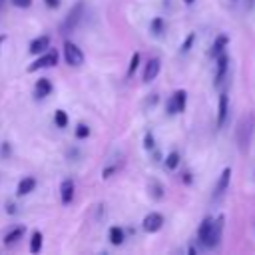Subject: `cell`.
Returning a JSON list of instances; mask_svg holds the SVG:
<instances>
[{
    "instance_id": "obj_1",
    "label": "cell",
    "mask_w": 255,
    "mask_h": 255,
    "mask_svg": "<svg viewBox=\"0 0 255 255\" xmlns=\"http://www.w3.org/2000/svg\"><path fill=\"white\" fill-rule=\"evenodd\" d=\"M223 221H225V217L219 215L217 219L205 217V219L199 223V229H197V241H199L205 249H213V247L219 245L221 231H223Z\"/></svg>"
},
{
    "instance_id": "obj_2",
    "label": "cell",
    "mask_w": 255,
    "mask_h": 255,
    "mask_svg": "<svg viewBox=\"0 0 255 255\" xmlns=\"http://www.w3.org/2000/svg\"><path fill=\"white\" fill-rule=\"evenodd\" d=\"M253 126H255V118L253 116H245L237 124V145H239L241 151H247V147H249Z\"/></svg>"
},
{
    "instance_id": "obj_3",
    "label": "cell",
    "mask_w": 255,
    "mask_h": 255,
    "mask_svg": "<svg viewBox=\"0 0 255 255\" xmlns=\"http://www.w3.org/2000/svg\"><path fill=\"white\" fill-rule=\"evenodd\" d=\"M84 10H86L84 2H76V4L70 8V12L66 14L64 22H62V26H60L62 34H70V32H74V30L78 28V24H80V20H82V16H84Z\"/></svg>"
},
{
    "instance_id": "obj_4",
    "label": "cell",
    "mask_w": 255,
    "mask_h": 255,
    "mask_svg": "<svg viewBox=\"0 0 255 255\" xmlns=\"http://www.w3.org/2000/svg\"><path fill=\"white\" fill-rule=\"evenodd\" d=\"M56 64H58V52L46 50V52L38 54V58L28 66V72H38V70H44V68H52Z\"/></svg>"
},
{
    "instance_id": "obj_5",
    "label": "cell",
    "mask_w": 255,
    "mask_h": 255,
    "mask_svg": "<svg viewBox=\"0 0 255 255\" xmlns=\"http://www.w3.org/2000/svg\"><path fill=\"white\" fill-rule=\"evenodd\" d=\"M185 106H187V92L185 90H175L171 94V98L167 100L165 110H167L169 116H175V114L185 112Z\"/></svg>"
},
{
    "instance_id": "obj_6",
    "label": "cell",
    "mask_w": 255,
    "mask_h": 255,
    "mask_svg": "<svg viewBox=\"0 0 255 255\" xmlns=\"http://www.w3.org/2000/svg\"><path fill=\"white\" fill-rule=\"evenodd\" d=\"M64 60H66L68 66L78 68V66L84 64V52H82L74 42L66 40V42H64Z\"/></svg>"
},
{
    "instance_id": "obj_7",
    "label": "cell",
    "mask_w": 255,
    "mask_h": 255,
    "mask_svg": "<svg viewBox=\"0 0 255 255\" xmlns=\"http://www.w3.org/2000/svg\"><path fill=\"white\" fill-rule=\"evenodd\" d=\"M227 70H229V56H227L225 52H221V54L215 58V80H213L215 88H219V86L223 84V80H225V76H227Z\"/></svg>"
},
{
    "instance_id": "obj_8",
    "label": "cell",
    "mask_w": 255,
    "mask_h": 255,
    "mask_svg": "<svg viewBox=\"0 0 255 255\" xmlns=\"http://www.w3.org/2000/svg\"><path fill=\"white\" fill-rule=\"evenodd\" d=\"M163 215L159 213V211H151V213H147L145 217H143V221H141V227H143V231L145 233H155V231H159L161 227H163Z\"/></svg>"
},
{
    "instance_id": "obj_9",
    "label": "cell",
    "mask_w": 255,
    "mask_h": 255,
    "mask_svg": "<svg viewBox=\"0 0 255 255\" xmlns=\"http://www.w3.org/2000/svg\"><path fill=\"white\" fill-rule=\"evenodd\" d=\"M229 179H231V167H225V169L221 171L217 183H215V189H213V201H219V199L225 195V191H227V187H229Z\"/></svg>"
},
{
    "instance_id": "obj_10",
    "label": "cell",
    "mask_w": 255,
    "mask_h": 255,
    "mask_svg": "<svg viewBox=\"0 0 255 255\" xmlns=\"http://www.w3.org/2000/svg\"><path fill=\"white\" fill-rule=\"evenodd\" d=\"M227 116H229V98L225 92L219 94V102H217V129H221L227 122Z\"/></svg>"
},
{
    "instance_id": "obj_11",
    "label": "cell",
    "mask_w": 255,
    "mask_h": 255,
    "mask_svg": "<svg viewBox=\"0 0 255 255\" xmlns=\"http://www.w3.org/2000/svg\"><path fill=\"white\" fill-rule=\"evenodd\" d=\"M48 48H50V36L42 34V36H38V38H34V40L30 42V46H28V52H30V54H34V56H38V54L46 52Z\"/></svg>"
},
{
    "instance_id": "obj_12",
    "label": "cell",
    "mask_w": 255,
    "mask_h": 255,
    "mask_svg": "<svg viewBox=\"0 0 255 255\" xmlns=\"http://www.w3.org/2000/svg\"><path fill=\"white\" fill-rule=\"evenodd\" d=\"M159 68H161L159 58H149V60H147V64H145V68H143V82L147 84V82L155 80V78H157V74H159Z\"/></svg>"
},
{
    "instance_id": "obj_13",
    "label": "cell",
    "mask_w": 255,
    "mask_h": 255,
    "mask_svg": "<svg viewBox=\"0 0 255 255\" xmlns=\"http://www.w3.org/2000/svg\"><path fill=\"white\" fill-rule=\"evenodd\" d=\"M74 189H76V185H74L72 179H64V181L60 183V199H62L64 205H70V203H72V199H74Z\"/></svg>"
},
{
    "instance_id": "obj_14",
    "label": "cell",
    "mask_w": 255,
    "mask_h": 255,
    "mask_svg": "<svg viewBox=\"0 0 255 255\" xmlns=\"http://www.w3.org/2000/svg\"><path fill=\"white\" fill-rule=\"evenodd\" d=\"M50 94H52V82H50L48 78L36 80V84H34V98L42 100V98H46V96H50Z\"/></svg>"
},
{
    "instance_id": "obj_15",
    "label": "cell",
    "mask_w": 255,
    "mask_h": 255,
    "mask_svg": "<svg viewBox=\"0 0 255 255\" xmlns=\"http://www.w3.org/2000/svg\"><path fill=\"white\" fill-rule=\"evenodd\" d=\"M24 233H26V227L24 225H18V227H12L6 235H4V245L6 247H12L16 245L20 239H24Z\"/></svg>"
},
{
    "instance_id": "obj_16",
    "label": "cell",
    "mask_w": 255,
    "mask_h": 255,
    "mask_svg": "<svg viewBox=\"0 0 255 255\" xmlns=\"http://www.w3.org/2000/svg\"><path fill=\"white\" fill-rule=\"evenodd\" d=\"M165 30H167V24H165V20H163L161 16H155V18L151 20V24H149V32H151V36H155V38H161V36L165 34Z\"/></svg>"
},
{
    "instance_id": "obj_17",
    "label": "cell",
    "mask_w": 255,
    "mask_h": 255,
    "mask_svg": "<svg viewBox=\"0 0 255 255\" xmlns=\"http://www.w3.org/2000/svg\"><path fill=\"white\" fill-rule=\"evenodd\" d=\"M34 187H36V179H34V177H24V179H20V183H18L16 195H18V197L28 195V193L34 191Z\"/></svg>"
},
{
    "instance_id": "obj_18",
    "label": "cell",
    "mask_w": 255,
    "mask_h": 255,
    "mask_svg": "<svg viewBox=\"0 0 255 255\" xmlns=\"http://www.w3.org/2000/svg\"><path fill=\"white\" fill-rule=\"evenodd\" d=\"M227 42H229V40H227V36H223V34H221V36H217V38H215V42L211 44L209 56H211V58H217L221 52H225V46H227Z\"/></svg>"
},
{
    "instance_id": "obj_19",
    "label": "cell",
    "mask_w": 255,
    "mask_h": 255,
    "mask_svg": "<svg viewBox=\"0 0 255 255\" xmlns=\"http://www.w3.org/2000/svg\"><path fill=\"white\" fill-rule=\"evenodd\" d=\"M108 237H110V243L112 245H122L124 239H126V233H124V229L120 225H112L110 231H108Z\"/></svg>"
},
{
    "instance_id": "obj_20",
    "label": "cell",
    "mask_w": 255,
    "mask_h": 255,
    "mask_svg": "<svg viewBox=\"0 0 255 255\" xmlns=\"http://www.w3.org/2000/svg\"><path fill=\"white\" fill-rule=\"evenodd\" d=\"M179 161H181V155H179L177 151H171V153H167L163 165H165V169H175V167L179 165Z\"/></svg>"
},
{
    "instance_id": "obj_21",
    "label": "cell",
    "mask_w": 255,
    "mask_h": 255,
    "mask_svg": "<svg viewBox=\"0 0 255 255\" xmlns=\"http://www.w3.org/2000/svg\"><path fill=\"white\" fill-rule=\"evenodd\" d=\"M42 239H44V237H42L40 231H34V233H32V237H30V251H32V253H38V251L42 249Z\"/></svg>"
},
{
    "instance_id": "obj_22",
    "label": "cell",
    "mask_w": 255,
    "mask_h": 255,
    "mask_svg": "<svg viewBox=\"0 0 255 255\" xmlns=\"http://www.w3.org/2000/svg\"><path fill=\"white\" fill-rule=\"evenodd\" d=\"M139 52H133L131 54V58H129V66H128V78H131L133 74H135V70H137V66H139Z\"/></svg>"
},
{
    "instance_id": "obj_23",
    "label": "cell",
    "mask_w": 255,
    "mask_h": 255,
    "mask_svg": "<svg viewBox=\"0 0 255 255\" xmlns=\"http://www.w3.org/2000/svg\"><path fill=\"white\" fill-rule=\"evenodd\" d=\"M54 124H56V128H66V126H68V114H66L64 110H56V114H54Z\"/></svg>"
},
{
    "instance_id": "obj_24",
    "label": "cell",
    "mask_w": 255,
    "mask_h": 255,
    "mask_svg": "<svg viewBox=\"0 0 255 255\" xmlns=\"http://www.w3.org/2000/svg\"><path fill=\"white\" fill-rule=\"evenodd\" d=\"M193 42H195V34H193V32H189V34H187V38L181 42V48H179V52H181V54H187V52L191 50Z\"/></svg>"
},
{
    "instance_id": "obj_25",
    "label": "cell",
    "mask_w": 255,
    "mask_h": 255,
    "mask_svg": "<svg viewBox=\"0 0 255 255\" xmlns=\"http://www.w3.org/2000/svg\"><path fill=\"white\" fill-rule=\"evenodd\" d=\"M120 167H122V163H112V165H106V167L102 169V177H104V179L112 177V175H114V173H116Z\"/></svg>"
},
{
    "instance_id": "obj_26",
    "label": "cell",
    "mask_w": 255,
    "mask_h": 255,
    "mask_svg": "<svg viewBox=\"0 0 255 255\" xmlns=\"http://www.w3.org/2000/svg\"><path fill=\"white\" fill-rule=\"evenodd\" d=\"M90 135V128L86 126V124H80L78 128H76V137L78 139H84V137H88Z\"/></svg>"
},
{
    "instance_id": "obj_27",
    "label": "cell",
    "mask_w": 255,
    "mask_h": 255,
    "mask_svg": "<svg viewBox=\"0 0 255 255\" xmlns=\"http://www.w3.org/2000/svg\"><path fill=\"white\" fill-rule=\"evenodd\" d=\"M151 185H153V189L149 187V189H151L149 193H151V195H153L155 199H161V197H163V187H161V185H159L157 181H151Z\"/></svg>"
},
{
    "instance_id": "obj_28",
    "label": "cell",
    "mask_w": 255,
    "mask_h": 255,
    "mask_svg": "<svg viewBox=\"0 0 255 255\" xmlns=\"http://www.w3.org/2000/svg\"><path fill=\"white\" fill-rule=\"evenodd\" d=\"M143 147H145V149H153V147H155V139H153V133H151V131L145 133V137H143Z\"/></svg>"
},
{
    "instance_id": "obj_29",
    "label": "cell",
    "mask_w": 255,
    "mask_h": 255,
    "mask_svg": "<svg viewBox=\"0 0 255 255\" xmlns=\"http://www.w3.org/2000/svg\"><path fill=\"white\" fill-rule=\"evenodd\" d=\"M16 8H28L30 4H32V0H10Z\"/></svg>"
},
{
    "instance_id": "obj_30",
    "label": "cell",
    "mask_w": 255,
    "mask_h": 255,
    "mask_svg": "<svg viewBox=\"0 0 255 255\" xmlns=\"http://www.w3.org/2000/svg\"><path fill=\"white\" fill-rule=\"evenodd\" d=\"M48 8H58L60 6V0H44Z\"/></svg>"
},
{
    "instance_id": "obj_31",
    "label": "cell",
    "mask_w": 255,
    "mask_h": 255,
    "mask_svg": "<svg viewBox=\"0 0 255 255\" xmlns=\"http://www.w3.org/2000/svg\"><path fill=\"white\" fill-rule=\"evenodd\" d=\"M181 179H183V183H187V185H189V183H191V173H189V171H185V173L181 175Z\"/></svg>"
},
{
    "instance_id": "obj_32",
    "label": "cell",
    "mask_w": 255,
    "mask_h": 255,
    "mask_svg": "<svg viewBox=\"0 0 255 255\" xmlns=\"http://www.w3.org/2000/svg\"><path fill=\"white\" fill-rule=\"evenodd\" d=\"M6 153H10V145H8V141H2V155H6Z\"/></svg>"
},
{
    "instance_id": "obj_33",
    "label": "cell",
    "mask_w": 255,
    "mask_h": 255,
    "mask_svg": "<svg viewBox=\"0 0 255 255\" xmlns=\"http://www.w3.org/2000/svg\"><path fill=\"white\" fill-rule=\"evenodd\" d=\"M6 211L8 213H16V205L14 203H6Z\"/></svg>"
},
{
    "instance_id": "obj_34",
    "label": "cell",
    "mask_w": 255,
    "mask_h": 255,
    "mask_svg": "<svg viewBox=\"0 0 255 255\" xmlns=\"http://www.w3.org/2000/svg\"><path fill=\"white\" fill-rule=\"evenodd\" d=\"M255 6V0H245V10H253Z\"/></svg>"
},
{
    "instance_id": "obj_35",
    "label": "cell",
    "mask_w": 255,
    "mask_h": 255,
    "mask_svg": "<svg viewBox=\"0 0 255 255\" xmlns=\"http://www.w3.org/2000/svg\"><path fill=\"white\" fill-rule=\"evenodd\" d=\"M4 40H6V36H4V34H0V46L4 44Z\"/></svg>"
},
{
    "instance_id": "obj_36",
    "label": "cell",
    "mask_w": 255,
    "mask_h": 255,
    "mask_svg": "<svg viewBox=\"0 0 255 255\" xmlns=\"http://www.w3.org/2000/svg\"><path fill=\"white\" fill-rule=\"evenodd\" d=\"M183 2H185V4H193L195 0H183Z\"/></svg>"
},
{
    "instance_id": "obj_37",
    "label": "cell",
    "mask_w": 255,
    "mask_h": 255,
    "mask_svg": "<svg viewBox=\"0 0 255 255\" xmlns=\"http://www.w3.org/2000/svg\"><path fill=\"white\" fill-rule=\"evenodd\" d=\"M2 4H4V0H0V8H2Z\"/></svg>"
}]
</instances>
